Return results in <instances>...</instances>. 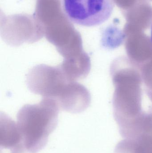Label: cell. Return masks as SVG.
<instances>
[{"label": "cell", "instance_id": "5b68a950", "mask_svg": "<svg viewBox=\"0 0 152 153\" xmlns=\"http://www.w3.org/2000/svg\"><path fill=\"white\" fill-rule=\"evenodd\" d=\"M1 147L12 150L21 144L20 133L17 123L5 114H1Z\"/></svg>", "mask_w": 152, "mask_h": 153}, {"label": "cell", "instance_id": "277c9868", "mask_svg": "<svg viewBox=\"0 0 152 153\" xmlns=\"http://www.w3.org/2000/svg\"><path fill=\"white\" fill-rule=\"evenodd\" d=\"M126 137L116 153H152V132H134Z\"/></svg>", "mask_w": 152, "mask_h": 153}, {"label": "cell", "instance_id": "7a4b0ae2", "mask_svg": "<svg viewBox=\"0 0 152 153\" xmlns=\"http://www.w3.org/2000/svg\"><path fill=\"white\" fill-rule=\"evenodd\" d=\"M59 110L53 100L44 98L37 104H27L20 110L17 125L21 144L26 150L35 153L45 146L57 126Z\"/></svg>", "mask_w": 152, "mask_h": 153}, {"label": "cell", "instance_id": "6da1fadb", "mask_svg": "<svg viewBox=\"0 0 152 153\" xmlns=\"http://www.w3.org/2000/svg\"><path fill=\"white\" fill-rule=\"evenodd\" d=\"M29 91L44 99L52 100L61 110L80 113L90 102L87 89L67 76L60 65H39L31 68L26 75Z\"/></svg>", "mask_w": 152, "mask_h": 153}, {"label": "cell", "instance_id": "52a82bcc", "mask_svg": "<svg viewBox=\"0 0 152 153\" xmlns=\"http://www.w3.org/2000/svg\"><path fill=\"white\" fill-rule=\"evenodd\" d=\"M151 41L152 43V25L151 27Z\"/></svg>", "mask_w": 152, "mask_h": 153}, {"label": "cell", "instance_id": "3957f363", "mask_svg": "<svg viewBox=\"0 0 152 153\" xmlns=\"http://www.w3.org/2000/svg\"><path fill=\"white\" fill-rule=\"evenodd\" d=\"M62 10L72 23L85 27L99 26L112 14L114 0H62Z\"/></svg>", "mask_w": 152, "mask_h": 153}, {"label": "cell", "instance_id": "8992f818", "mask_svg": "<svg viewBox=\"0 0 152 153\" xmlns=\"http://www.w3.org/2000/svg\"><path fill=\"white\" fill-rule=\"evenodd\" d=\"M115 2L117 3L119 7L124 9H127L129 7H132L131 5L136 3V0H114Z\"/></svg>", "mask_w": 152, "mask_h": 153}]
</instances>
